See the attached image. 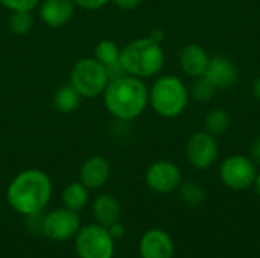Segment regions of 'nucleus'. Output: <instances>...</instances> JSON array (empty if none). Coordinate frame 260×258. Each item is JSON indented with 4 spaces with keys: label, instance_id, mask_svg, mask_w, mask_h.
Returning <instances> with one entry per match:
<instances>
[{
    "label": "nucleus",
    "instance_id": "29",
    "mask_svg": "<svg viewBox=\"0 0 260 258\" xmlns=\"http://www.w3.org/2000/svg\"><path fill=\"white\" fill-rule=\"evenodd\" d=\"M253 93H254V96L260 100V78H257L254 81V84H253Z\"/></svg>",
    "mask_w": 260,
    "mask_h": 258
},
{
    "label": "nucleus",
    "instance_id": "15",
    "mask_svg": "<svg viewBox=\"0 0 260 258\" xmlns=\"http://www.w3.org/2000/svg\"><path fill=\"white\" fill-rule=\"evenodd\" d=\"M73 0H44L40 8L41 20L50 27H61L73 17Z\"/></svg>",
    "mask_w": 260,
    "mask_h": 258
},
{
    "label": "nucleus",
    "instance_id": "16",
    "mask_svg": "<svg viewBox=\"0 0 260 258\" xmlns=\"http://www.w3.org/2000/svg\"><path fill=\"white\" fill-rule=\"evenodd\" d=\"M91 213H93V217H94L96 224L108 228L110 225L119 222L122 208H120L119 201L114 196H111L108 193H104V195H99L93 201Z\"/></svg>",
    "mask_w": 260,
    "mask_h": 258
},
{
    "label": "nucleus",
    "instance_id": "25",
    "mask_svg": "<svg viewBox=\"0 0 260 258\" xmlns=\"http://www.w3.org/2000/svg\"><path fill=\"white\" fill-rule=\"evenodd\" d=\"M73 2L85 9H98V8H102L104 5H107L110 0H73Z\"/></svg>",
    "mask_w": 260,
    "mask_h": 258
},
{
    "label": "nucleus",
    "instance_id": "23",
    "mask_svg": "<svg viewBox=\"0 0 260 258\" xmlns=\"http://www.w3.org/2000/svg\"><path fill=\"white\" fill-rule=\"evenodd\" d=\"M215 91H216V88L206 76L197 78L195 84L192 85V96L198 102H209L213 97Z\"/></svg>",
    "mask_w": 260,
    "mask_h": 258
},
{
    "label": "nucleus",
    "instance_id": "22",
    "mask_svg": "<svg viewBox=\"0 0 260 258\" xmlns=\"http://www.w3.org/2000/svg\"><path fill=\"white\" fill-rule=\"evenodd\" d=\"M9 27L15 35H24L32 27V15L27 11H15L9 18Z\"/></svg>",
    "mask_w": 260,
    "mask_h": 258
},
{
    "label": "nucleus",
    "instance_id": "20",
    "mask_svg": "<svg viewBox=\"0 0 260 258\" xmlns=\"http://www.w3.org/2000/svg\"><path fill=\"white\" fill-rule=\"evenodd\" d=\"M180 196L183 202L189 207H198L206 201V190L198 182H184L180 184Z\"/></svg>",
    "mask_w": 260,
    "mask_h": 258
},
{
    "label": "nucleus",
    "instance_id": "17",
    "mask_svg": "<svg viewBox=\"0 0 260 258\" xmlns=\"http://www.w3.org/2000/svg\"><path fill=\"white\" fill-rule=\"evenodd\" d=\"M90 190L79 181V182H72L66 186L62 192V204L66 208L73 210V211H81L87 207L90 201Z\"/></svg>",
    "mask_w": 260,
    "mask_h": 258
},
{
    "label": "nucleus",
    "instance_id": "2",
    "mask_svg": "<svg viewBox=\"0 0 260 258\" xmlns=\"http://www.w3.org/2000/svg\"><path fill=\"white\" fill-rule=\"evenodd\" d=\"M149 91L140 78L125 75L108 82L104 91V103L111 116L119 120H134L146 108Z\"/></svg>",
    "mask_w": 260,
    "mask_h": 258
},
{
    "label": "nucleus",
    "instance_id": "6",
    "mask_svg": "<svg viewBox=\"0 0 260 258\" xmlns=\"http://www.w3.org/2000/svg\"><path fill=\"white\" fill-rule=\"evenodd\" d=\"M110 82L107 68L96 58H84L78 61L70 75L72 87L81 97H96L102 94Z\"/></svg>",
    "mask_w": 260,
    "mask_h": 258
},
{
    "label": "nucleus",
    "instance_id": "30",
    "mask_svg": "<svg viewBox=\"0 0 260 258\" xmlns=\"http://www.w3.org/2000/svg\"><path fill=\"white\" fill-rule=\"evenodd\" d=\"M149 38H152L154 41H157V43H160V40L163 38V32L161 30H152V33H151V36Z\"/></svg>",
    "mask_w": 260,
    "mask_h": 258
},
{
    "label": "nucleus",
    "instance_id": "31",
    "mask_svg": "<svg viewBox=\"0 0 260 258\" xmlns=\"http://www.w3.org/2000/svg\"><path fill=\"white\" fill-rule=\"evenodd\" d=\"M254 189H256V193H257V196L260 198V173H257V176H256V181H254Z\"/></svg>",
    "mask_w": 260,
    "mask_h": 258
},
{
    "label": "nucleus",
    "instance_id": "1",
    "mask_svg": "<svg viewBox=\"0 0 260 258\" xmlns=\"http://www.w3.org/2000/svg\"><path fill=\"white\" fill-rule=\"evenodd\" d=\"M53 193V184L47 173L38 169L20 172L8 186L6 199L9 207L18 214L27 217L41 214L49 205Z\"/></svg>",
    "mask_w": 260,
    "mask_h": 258
},
{
    "label": "nucleus",
    "instance_id": "3",
    "mask_svg": "<svg viewBox=\"0 0 260 258\" xmlns=\"http://www.w3.org/2000/svg\"><path fill=\"white\" fill-rule=\"evenodd\" d=\"M126 75L136 78H151L165 65V52L160 43L152 38H137L120 50L119 58Z\"/></svg>",
    "mask_w": 260,
    "mask_h": 258
},
{
    "label": "nucleus",
    "instance_id": "18",
    "mask_svg": "<svg viewBox=\"0 0 260 258\" xmlns=\"http://www.w3.org/2000/svg\"><path fill=\"white\" fill-rule=\"evenodd\" d=\"M53 102H55V108L59 113L69 114V113H73L78 108V105L81 102V94L72 87V84H69V85L61 87L56 91Z\"/></svg>",
    "mask_w": 260,
    "mask_h": 258
},
{
    "label": "nucleus",
    "instance_id": "21",
    "mask_svg": "<svg viewBox=\"0 0 260 258\" xmlns=\"http://www.w3.org/2000/svg\"><path fill=\"white\" fill-rule=\"evenodd\" d=\"M94 58L102 62L105 67L107 65H111L114 62L119 61L120 58V49L116 46V43L110 41V40H102L96 49H94Z\"/></svg>",
    "mask_w": 260,
    "mask_h": 258
},
{
    "label": "nucleus",
    "instance_id": "10",
    "mask_svg": "<svg viewBox=\"0 0 260 258\" xmlns=\"http://www.w3.org/2000/svg\"><path fill=\"white\" fill-rule=\"evenodd\" d=\"M148 187L155 193H172L181 184V170L180 167L168 160H160L151 164L145 175Z\"/></svg>",
    "mask_w": 260,
    "mask_h": 258
},
{
    "label": "nucleus",
    "instance_id": "12",
    "mask_svg": "<svg viewBox=\"0 0 260 258\" xmlns=\"http://www.w3.org/2000/svg\"><path fill=\"white\" fill-rule=\"evenodd\" d=\"M204 76L213 84L216 90H227L236 84L238 68L232 59L225 56H216L209 61Z\"/></svg>",
    "mask_w": 260,
    "mask_h": 258
},
{
    "label": "nucleus",
    "instance_id": "26",
    "mask_svg": "<svg viewBox=\"0 0 260 258\" xmlns=\"http://www.w3.org/2000/svg\"><path fill=\"white\" fill-rule=\"evenodd\" d=\"M250 158L254 161V164L260 166V135L253 141L251 148H250Z\"/></svg>",
    "mask_w": 260,
    "mask_h": 258
},
{
    "label": "nucleus",
    "instance_id": "19",
    "mask_svg": "<svg viewBox=\"0 0 260 258\" xmlns=\"http://www.w3.org/2000/svg\"><path fill=\"white\" fill-rule=\"evenodd\" d=\"M204 125H206V131L212 135H221L224 134L229 126H230V116L225 109L222 108H215L212 109L207 116H206V120H204Z\"/></svg>",
    "mask_w": 260,
    "mask_h": 258
},
{
    "label": "nucleus",
    "instance_id": "8",
    "mask_svg": "<svg viewBox=\"0 0 260 258\" xmlns=\"http://www.w3.org/2000/svg\"><path fill=\"white\" fill-rule=\"evenodd\" d=\"M79 228V214L66 207L55 208L43 214L41 233L52 242H67L70 239H75Z\"/></svg>",
    "mask_w": 260,
    "mask_h": 258
},
{
    "label": "nucleus",
    "instance_id": "4",
    "mask_svg": "<svg viewBox=\"0 0 260 258\" xmlns=\"http://www.w3.org/2000/svg\"><path fill=\"white\" fill-rule=\"evenodd\" d=\"M149 102L158 116L172 119L186 109L189 102V90L180 78L166 75L154 82L149 91Z\"/></svg>",
    "mask_w": 260,
    "mask_h": 258
},
{
    "label": "nucleus",
    "instance_id": "14",
    "mask_svg": "<svg viewBox=\"0 0 260 258\" xmlns=\"http://www.w3.org/2000/svg\"><path fill=\"white\" fill-rule=\"evenodd\" d=\"M209 55L207 52L198 44H187L183 47L180 53V64L183 71L190 78H201L204 76L207 65H209Z\"/></svg>",
    "mask_w": 260,
    "mask_h": 258
},
{
    "label": "nucleus",
    "instance_id": "27",
    "mask_svg": "<svg viewBox=\"0 0 260 258\" xmlns=\"http://www.w3.org/2000/svg\"><path fill=\"white\" fill-rule=\"evenodd\" d=\"M108 231H110V234L113 236V239L117 240V239H122V237H123V234H125V227H123L120 222H116V224H113V225L108 227Z\"/></svg>",
    "mask_w": 260,
    "mask_h": 258
},
{
    "label": "nucleus",
    "instance_id": "7",
    "mask_svg": "<svg viewBox=\"0 0 260 258\" xmlns=\"http://www.w3.org/2000/svg\"><path fill=\"white\" fill-rule=\"evenodd\" d=\"M257 176V167L250 157L230 155L219 167V178L230 190L242 192L254 186Z\"/></svg>",
    "mask_w": 260,
    "mask_h": 258
},
{
    "label": "nucleus",
    "instance_id": "28",
    "mask_svg": "<svg viewBox=\"0 0 260 258\" xmlns=\"http://www.w3.org/2000/svg\"><path fill=\"white\" fill-rule=\"evenodd\" d=\"M113 2L116 6H119L122 9H133L136 6H139L142 0H113Z\"/></svg>",
    "mask_w": 260,
    "mask_h": 258
},
{
    "label": "nucleus",
    "instance_id": "13",
    "mask_svg": "<svg viewBox=\"0 0 260 258\" xmlns=\"http://www.w3.org/2000/svg\"><path fill=\"white\" fill-rule=\"evenodd\" d=\"M111 175V167L104 157H90L81 167L79 179L88 190H98L104 187Z\"/></svg>",
    "mask_w": 260,
    "mask_h": 258
},
{
    "label": "nucleus",
    "instance_id": "11",
    "mask_svg": "<svg viewBox=\"0 0 260 258\" xmlns=\"http://www.w3.org/2000/svg\"><path fill=\"white\" fill-rule=\"evenodd\" d=\"M175 243L172 237L158 228L146 231L139 242L140 258H174Z\"/></svg>",
    "mask_w": 260,
    "mask_h": 258
},
{
    "label": "nucleus",
    "instance_id": "9",
    "mask_svg": "<svg viewBox=\"0 0 260 258\" xmlns=\"http://www.w3.org/2000/svg\"><path fill=\"white\" fill-rule=\"evenodd\" d=\"M218 141L216 137L207 131L195 132L186 144V157L189 163L200 170L209 169L218 158Z\"/></svg>",
    "mask_w": 260,
    "mask_h": 258
},
{
    "label": "nucleus",
    "instance_id": "24",
    "mask_svg": "<svg viewBox=\"0 0 260 258\" xmlns=\"http://www.w3.org/2000/svg\"><path fill=\"white\" fill-rule=\"evenodd\" d=\"M0 3L11 9L12 12L15 11H27L30 12L32 9H35L40 3V0H0Z\"/></svg>",
    "mask_w": 260,
    "mask_h": 258
},
{
    "label": "nucleus",
    "instance_id": "5",
    "mask_svg": "<svg viewBox=\"0 0 260 258\" xmlns=\"http://www.w3.org/2000/svg\"><path fill=\"white\" fill-rule=\"evenodd\" d=\"M75 251L78 258H113L116 240L107 227L88 224L81 227L75 236Z\"/></svg>",
    "mask_w": 260,
    "mask_h": 258
}]
</instances>
